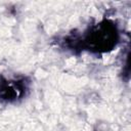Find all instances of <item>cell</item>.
Segmentation results:
<instances>
[{
    "instance_id": "cell-2",
    "label": "cell",
    "mask_w": 131,
    "mask_h": 131,
    "mask_svg": "<svg viewBox=\"0 0 131 131\" xmlns=\"http://www.w3.org/2000/svg\"><path fill=\"white\" fill-rule=\"evenodd\" d=\"M26 90V85L23 81L13 80L0 83V99L13 101L20 98Z\"/></svg>"
},
{
    "instance_id": "cell-1",
    "label": "cell",
    "mask_w": 131,
    "mask_h": 131,
    "mask_svg": "<svg viewBox=\"0 0 131 131\" xmlns=\"http://www.w3.org/2000/svg\"><path fill=\"white\" fill-rule=\"evenodd\" d=\"M118 40L116 27L108 20H104L90 29L86 34L84 43L86 47L95 52H106L112 50Z\"/></svg>"
}]
</instances>
